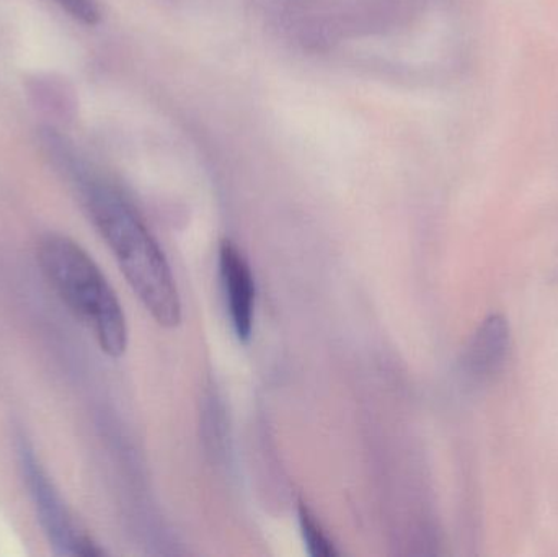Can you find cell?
I'll return each instance as SVG.
<instances>
[{
    "instance_id": "4",
    "label": "cell",
    "mask_w": 558,
    "mask_h": 557,
    "mask_svg": "<svg viewBox=\"0 0 558 557\" xmlns=\"http://www.w3.org/2000/svg\"><path fill=\"white\" fill-rule=\"evenodd\" d=\"M219 268L232 329L241 342H248L254 332L255 280L251 265L228 239L219 247Z\"/></svg>"
},
{
    "instance_id": "3",
    "label": "cell",
    "mask_w": 558,
    "mask_h": 557,
    "mask_svg": "<svg viewBox=\"0 0 558 557\" xmlns=\"http://www.w3.org/2000/svg\"><path fill=\"white\" fill-rule=\"evenodd\" d=\"M19 458L29 497L35 506L36 517L54 555L82 557L104 555L94 540L75 523L74 517L62 502L58 489L43 470L35 451L25 438H20Z\"/></svg>"
},
{
    "instance_id": "6",
    "label": "cell",
    "mask_w": 558,
    "mask_h": 557,
    "mask_svg": "<svg viewBox=\"0 0 558 557\" xmlns=\"http://www.w3.org/2000/svg\"><path fill=\"white\" fill-rule=\"evenodd\" d=\"M299 525H301L302 538L307 546L308 555L314 557H333L338 555L333 543L325 535L320 523L312 516L311 510L301 504L299 506Z\"/></svg>"
},
{
    "instance_id": "5",
    "label": "cell",
    "mask_w": 558,
    "mask_h": 557,
    "mask_svg": "<svg viewBox=\"0 0 558 557\" xmlns=\"http://www.w3.org/2000/svg\"><path fill=\"white\" fill-rule=\"evenodd\" d=\"M507 320L500 316L485 320L468 350V366L475 375H490L504 363L508 350Z\"/></svg>"
},
{
    "instance_id": "1",
    "label": "cell",
    "mask_w": 558,
    "mask_h": 557,
    "mask_svg": "<svg viewBox=\"0 0 558 557\" xmlns=\"http://www.w3.org/2000/svg\"><path fill=\"white\" fill-rule=\"evenodd\" d=\"M81 193L92 222L147 313L159 326H179L182 301L175 278L159 242L136 209L113 185L101 180H81Z\"/></svg>"
},
{
    "instance_id": "7",
    "label": "cell",
    "mask_w": 558,
    "mask_h": 557,
    "mask_svg": "<svg viewBox=\"0 0 558 557\" xmlns=\"http://www.w3.org/2000/svg\"><path fill=\"white\" fill-rule=\"evenodd\" d=\"M54 2L85 25H97L100 20V9L95 0H54Z\"/></svg>"
},
{
    "instance_id": "2",
    "label": "cell",
    "mask_w": 558,
    "mask_h": 557,
    "mask_svg": "<svg viewBox=\"0 0 558 557\" xmlns=\"http://www.w3.org/2000/svg\"><path fill=\"white\" fill-rule=\"evenodd\" d=\"M38 262L59 300L94 334L101 352L111 359L124 355L126 316L94 258L72 239L48 234L39 242Z\"/></svg>"
}]
</instances>
